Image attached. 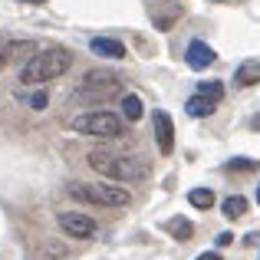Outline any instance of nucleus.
Wrapping results in <instances>:
<instances>
[{
    "instance_id": "1",
    "label": "nucleus",
    "mask_w": 260,
    "mask_h": 260,
    "mask_svg": "<svg viewBox=\"0 0 260 260\" xmlns=\"http://www.w3.org/2000/svg\"><path fill=\"white\" fill-rule=\"evenodd\" d=\"M73 66V53L63 50V46H50V50H40L26 59V66L20 70V83L23 86H43L50 79L63 76Z\"/></svg>"
},
{
    "instance_id": "2",
    "label": "nucleus",
    "mask_w": 260,
    "mask_h": 260,
    "mask_svg": "<svg viewBox=\"0 0 260 260\" xmlns=\"http://www.w3.org/2000/svg\"><path fill=\"white\" fill-rule=\"evenodd\" d=\"M89 168H92L95 175L102 178H112V181H142V178H148V161L142 158H128V155H115V152H102V148H95V152L86 155Z\"/></svg>"
},
{
    "instance_id": "3",
    "label": "nucleus",
    "mask_w": 260,
    "mask_h": 260,
    "mask_svg": "<svg viewBox=\"0 0 260 260\" xmlns=\"http://www.w3.org/2000/svg\"><path fill=\"white\" fill-rule=\"evenodd\" d=\"M70 194L79 198V201H89V204H102V208H128V204H132V191L119 188V184H112V181L70 184Z\"/></svg>"
},
{
    "instance_id": "4",
    "label": "nucleus",
    "mask_w": 260,
    "mask_h": 260,
    "mask_svg": "<svg viewBox=\"0 0 260 260\" xmlns=\"http://www.w3.org/2000/svg\"><path fill=\"white\" fill-rule=\"evenodd\" d=\"M122 92L119 76L109 70H89L83 76V86L76 89V102H89V106H99L106 99H115Z\"/></svg>"
},
{
    "instance_id": "5",
    "label": "nucleus",
    "mask_w": 260,
    "mask_h": 260,
    "mask_svg": "<svg viewBox=\"0 0 260 260\" xmlns=\"http://www.w3.org/2000/svg\"><path fill=\"white\" fill-rule=\"evenodd\" d=\"M73 132L79 135H92V139H119L122 135V119L115 112H106V109H95V112H86L79 119L70 122Z\"/></svg>"
},
{
    "instance_id": "6",
    "label": "nucleus",
    "mask_w": 260,
    "mask_h": 260,
    "mask_svg": "<svg viewBox=\"0 0 260 260\" xmlns=\"http://www.w3.org/2000/svg\"><path fill=\"white\" fill-rule=\"evenodd\" d=\"M59 228H63V234L76 237V241H83V237H92V234H95L92 217L76 214V211H63V214H59Z\"/></svg>"
},
{
    "instance_id": "7",
    "label": "nucleus",
    "mask_w": 260,
    "mask_h": 260,
    "mask_svg": "<svg viewBox=\"0 0 260 260\" xmlns=\"http://www.w3.org/2000/svg\"><path fill=\"white\" fill-rule=\"evenodd\" d=\"M217 59V53L211 50L204 40H191L188 43V50H184V63L191 66V70H208L211 63Z\"/></svg>"
},
{
    "instance_id": "8",
    "label": "nucleus",
    "mask_w": 260,
    "mask_h": 260,
    "mask_svg": "<svg viewBox=\"0 0 260 260\" xmlns=\"http://www.w3.org/2000/svg\"><path fill=\"white\" fill-rule=\"evenodd\" d=\"M155 135H158L161 155H172L175 152V125H172V115L168 112H155Z\"/></svg>"
},
{
    "instance_id": "9",
    "label": "nucleus",
    "mask_w": 260,
    "mask_h": 260,
    "mask_svg": "<svg viewBox=\"0 0 260 260\" xmlns=\"http://www.w3.org/2000/svg\"><path fill=\"white\" fill-rule=\"evenodd\" d=\"M89 50H92L95 56H106V59L125 56V43H119V40H112V37H95L92 43H89Z\"/></svg>"
},
{
    "instance_id": "10",
    "label": "nucleus",
    "mask_w": 260,
    "mask_h": 260,
    "mask_svg": "<svg viewBox=\"0 0 260 260\" xmlns=\"http://www.w3.org/2000/svg\"><path fill=\"white\" fill-rule=\"evenodd\" d=\"M234 83L237 86H257L260 83V59H244L234 73Z\"/></svg>"
},
{
    "instance_id": "11",
    "label": "nucleus",
    "mask_w": 260,
    "mask_h": 260,
    "mask_svg": "<svg viewBox=\"0 0 260 260\" xmlns=\"http://www.w3.org/2000/svg\"><path fill=\"white\" fill-rule=\"evenodd\" d=\"M214 106H217L214 99H208V95L194 92V95L188 99V106H184V109H188V115H194V119H204V115H211V112H214Z\"/></svg>"
},
{
    "instance_id": "12",
    "label": "nucleus",
    "mask_w": 260,
    "mask_h": 260,
    "mask_svg": "<svg viewBox=\"0 0 260 260\" xmlns=\"http://www.w3.org/2000/svg\"><path fill=\"white\" fill-rule=\"evenodd\" d=\"M221 211H224V217L237 221V217L247 214V198H244V194H231V198H224V201H221Z\"/></svg>"
},
{
    "instance_id": "13",
    "label": "nucleus",
    "mask_w": 260,
    "mask_h": 260,
    "mask_svg": "<svg viewBox=\"0 0 260 260\" xmlns=\"http://www.w3.org/2000/svg\"><path fill=\"white\" fill-rule=\"evenodd\" d=\"M165 231L175 237V241H188V237L194 234V224H191L188 217H172V221L165 224Z\"/></svg>"
},
{
    "instance_id": "14",
    "label": "nucleus",
    "mask_w": 260,
    "mask_h": 260,
    "mask_svg": "<svg viewBox=\"0 0 260 260\" xmlns=\"http://www.w3.org/2000/svg\"><path fill=\"white\" fill-rule=\"evenodd\" d=\"M122 119H128V122H139L142 119V99L135 92L122 95Z\"/></svg>"
},
{
    "instance_id": "15",
    "label": "nucleus",
    "mask_w": 260,
    "mask_h": 260,
    "mask_svg": "<svg viewBox=\"0 0 260 260\" xmlns=\"http://www.w3.org/2000/svg\"><path fill=\"white\" fill-rule=\"evenodd\" d=\"M188 201H191V208L208 211L211 204H214V191H211V188H194V191L188 194Z\"/></svg>"
},
{
    "instance_id": "16",
    "label": "nucleus",
    "mask_w": 260,
    "mask_h": 260,
    "mask_svg": "<svg viewBox=\"0 0 260 260\" xmlns=\"http://www.w3.org/2000/svg\"><path fill=\"white\" fill-rule=\"evenodd\" d=\"M198 92L208 95V99H214V102L224 99V86H221V83H198Z\"/></svg>"
},
{
    "instance_id": "17",
    "label": "nucleus",
    "mask_w": 260,
    "mask_h": 260,
    "mask_svg": "<svg viewBox=\"0 0 260 260\" xmlns=\"http://www.w3.org/2000/svg\"><path fill=\"white\" fill-rule=\"evenodd\" d=\"M37 50V46L30 43V40H26V43H7V56L10 59H23V53H33Z\"/></svg>"
},
{
    "instance_id": "18",
    "label": "nucleus",
    "mask_w": 260,
    "mask_h": 260,
    "mask_svg": "<svg viewBox=\"0 0 260 260\" xmlns=\"http://www.w3.org/2000/svg\"><path fill=\"white\" fill-rule=\"evenodd\" d=\"M228 168H231V172H234V168H237V172H257L260 165H257L254 158H234V161H231Z\"/></svg>"
},
{
    "instance_id": "19",
    "label": "nucleus",
    "mask_w": 260,
    "mask_h": 260,
    "mask_svg": "<svg viewBox=\"0 0 260 260\" xmlns=\"http://www.w3.org/2000/svg\"><path fill=\"white\" fill-rule=\"evenodd\" d=\"M40 257H66V247H53V244H46V247H40Z\"/></svg>"
},
{
    "instance_id": "20",
    "label": "nucleus",
    "mask_w": 260,
    "mask_h": 260,
    "mask_svg": "<svg viewBox=\"0 0 260 260\" xmlns=\"http://www.w3.org/2000/svg\"><path fill=\"white\" fill-rule=\"evenodd\" d=\"M30 106L37 109V112H40V109H46V92H33L30 95Z\"/></svg>"
},
{
    "instance_id": "21",
    "label": "nucleus",
    "mask_w": 260,
    "mask_h": 260,
    "mask_svg": "<svg viewBox=\"0 0 260 260\" xmlns=\"http://www.w3.org/2000/svg\"><path fill=\"white\" fill-rule=\"evenodd\" d=\"M228 244H234V234H221L217 237V247H228Z\"/></svg>"
},
{
    "instance_id": "22",
    "label": "nucleus",
    "mask_w": 260,
    "mask_h": 260,
    "mask_svg": "<svg viewBox=\"0 0 260 260\" xmlns=\"http://www.w3.org/2000/svg\"><path fill=\"white\" fill-rule=\"evenodd\" d=\"M7 59H10V56H7V43H0V66H4Z\"/></svg>"
},
{
    "instance_id": "23",
    "label": "nucleus",
    "mask_w": 260,
    "mask_h": 260,
    "mask_svg": "<svg viewBox=\"0 0 260 260\" xmlns=\"http://www.w3.org/2000/svg\"><path fill=\"white\" fill-rule=\"evenodd\" d=\"M198 260H221V254H214V250H211V254H201Z\"/></svg>"
},
{
    "instance_id": "24",
    "label": "nucleus",
    "mask_w": 260,
    "mask_h": 260,
    "mask_svg": "<svg viewBox=\"0 0 260 260\" xmlns=\"http://www.w3.org/2000/svg\"><path fill=\"white\" fill-rule=\"evenodd\" d=\"M254 128H257V132H260V115H254Z\"/></svg>"
},
{
    "instance_id": "25",
    "label": "nucleus",
    "mask_w": 260,
    "mask_h": 260,
    "mask_svg": "<svg viewBox=\"0 0 260 260\" xmlns=\"http://www.w3.org/2000/svg\"><path fill=\"white\" fill-rule=\"evenodd\" d=\"M23 4H43V0H23Z\"/></svg>"
},
{
    "instance_id": "26",
    "label": "nucleus",
    "mask_w": 260,
    "mask_h": 260,
    "mask_svg": "<svg viewBox=\"0 0 260 260\" xmlns=\"http://www.w3.org/2000/svg\"><path fill=\"white\" fill-rule=\"evenodd\" d=\"M257 204H260V188H257Z\"/></svg>"
}]
</instances>
